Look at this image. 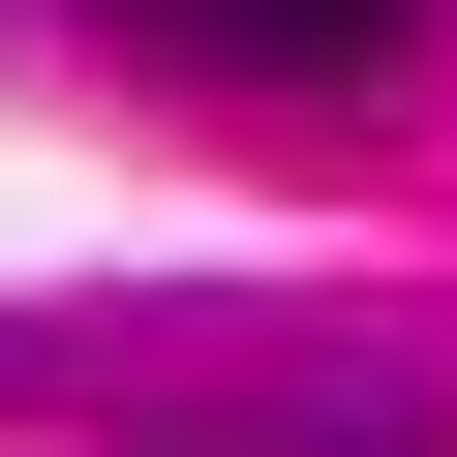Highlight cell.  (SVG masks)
<instances>
[{
    "label": "cell",
    "mask_w": 457,
    "mask_h": 457,
    "mask_svg": "<svg viewBox=\"0 0 457 457\" xmlns=\"http://www.w3.org/2000/svg\"><path fill=\"white\" fill-rule=\"evenodd\" d=\"M122 31H153L183 92H396V31H427V0H122Z\"/></svg>",
    "instance_id": "obj_1"
}]
</instances>
